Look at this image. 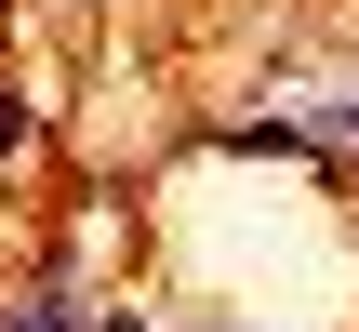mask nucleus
I'll return each mask as SVG.
<instances>
[{
	"instance_id": "nucleus-3",
	"label": "nucleus",
	"mask_w": 359,
	"mask_h": 332,
	"mask_svg": "<svg viewBox=\"0 0 359 332\" xmlns=\"http://www.w3.org/2000/svg\"><path fill=\"white\" fill-rule=\"evenodd\" d=\"M13 146H27V93H0V160H13Z\"/></svg>"
},
{
	"instance_id": "nucleus-1",
	"label": "nucleus",
	"mask_w": 359,
	"mask_h": 332,
	"mask_svg": "<svg viewBox=\"0 0 359 332\" xmlns=\"http://www.w3.org/2000/svg\"><path fill=\"white\" fill-rule=\"evenodd\" d=\"M0 332H93V306H80L67 279H27V293L0 306Z\"/></svg>"
},
{
	"instance_id": "nucleus-2",
	"label": "nucleus",
	"mask_w": 359,
	"mask_h": 332,
	"mask_svg": "<svg viewBox=\"0 0 359 332\" xmlns=\"http://www.w3.org/2000/svg\"><path fill=\"white\" fill-rule=\"evenodd\" d=\"M306 133H320L333 160H359V93H320V120H306Z\"/></svg>"
}]
</instances>
